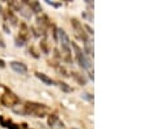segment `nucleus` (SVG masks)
<instances>
[{
  "instance_id": "obj_4",
  "label": "nucleus",
  "mask_w": 148,
  "mask_h": 129,
  "mask_svg": "<svg viewBox=\"0 0 148 129\" xmlns=\"http://www.w3.org/2000/svg\"><path fill=\"white\" fill-rule=\"evenodd\" d=\"M58 38L59 41H60V45H62V48L66 51V53H70L71 52V42H70V38H68V35L66 34V31L63 30V29H58Z\"/></svg>"
},
{
  "instance_id": "obj_1",
  "label": "nucleus",
  "mask_w": 148,
  "mask_h": 129,
  "mask_svg": "<svg viewBox=\"0 0 148 129\" xmlns=\"http://www.w3.org/2000/svg\"><path fill=\"white\" fill-rule=\"evenodd\" d=\"M47 112H49V108L45 106V104L28 102V103H25V106H24V113L36 116V118H43Z\"/></svg>"
},
{
  "instance_id": "obj_7",
  "label": "nucleus",
  "mask_w": 148,
  "mask_h": 129,
  "mask_svg": "<svg viewBox=\"0 0 148 129\" xmlns=\"http://www.w3.org/2000/svg\"><path fill=\"white\" fill-rule=\"evenodd\" d=\"M36 77L38 80H41L42 82L45 85H49V86H51V85H54L55 82H54V80L53 78H50V77L47 76V74H45V73H41V72H37L36 73Z\"/></svg>"
},
{
  "instance_id": "obj_13",
  "label": "nucleus",
  "mask_w": 148,
  "mask_h": 129,
  "mask_svg": "<svg viewBox=\"0 0 148 129\" xmlns=\"http://www.w3.org/2000/svg\"><path fill=\"white\" fill-rule=\"evenodd\" d=\"M46 3H47L49 5L55 7V8H58V7H60V5H62V3H54V1H50V0H46Z\"/></svg>"
},
{
  "instance_id": "obj_12",
  "label": "nucleus",
  "mask_w": 148,
  "mask_h": 129,
  "mask_svg": "<svg viewBox=\"0 0 148 129\" xmlns=\"http://www.w3.org/2000/svg\"><path fill=\"white\" fill-rule=\"evenodd\" d=\"M83 98L87 99V101H89V102H93V97L90 95L89 93H84V94H83Z\"/></svg>"
},
{
  "instance_id": "obj_5",
  "label": "nucleus",
  "mask_w": 148,
  "mask_h": 129,
  "mask_svg": "<svg viewBox=\"0 0 148 129\" xmlns=\"http://www.w3.org/2000/svg\"><path fill=\"white\" fill-rule=\"evenodd\" d=\"M71 22H72V26H73V29H75L76 36H77V38H80L81 41H84V42H88V36H87V34H85V31L83 30V25H81V24L79 22L76 18H72V20H71Z\"/></svg>"
},
{
  "instance_id": "obj_10",
  "label": "nucleus",
  "mask_w": 148,
  "mask_h": 129,
  "mask_svg": "<svg viewBox=\"0 0 148 129\" xmlns=\"http://www.w3.org/2000/svg\"><path fill=\"white\" fill-rule=\"evenodd\" d=\"M7 128L8 129H21V126L17 125V124H14V123H12V121H9L8 125H7Z\"/></svg>"
},
{
  "instance_id": "obj_9",
  "label": "nucleus",
  "mask_w": 148,
  "mask_h": 129,
  "mask_svg": "<svg viewBox=\"0 0 148 129\" xmlns=\"http://www.w3.org/2000/svg\"><path fill=\"white\" fill-rule=\"evenodd\" d=\"M56 121H58V116H56V115H50V116H49V121H47V123H49V125H50V126L55 125Z\"/></svg>"
},
{
  "instance_id": "obj_11",
  "label": "nucleus",
  "mask_w": 148,
  "mask_h": 129,
  "mask_svg": "<svg viewBox=\"0 0 148 129\" xmlns=\"http://www.w3.org/2000/svg\"><path fill=\"white\" fill-rule=\"evenodd\" d=\"M59 86H60V89L64 90V91H71V87H68L66 82H59Z\"/></svg>"
},
{
  "instance_id": "obj_14",
  "label": "nucleus",
  "mask_w": 148,
  "mask_h": 129,
  "mask_svg": "<svg viewBox=\"0 0 148 129\" xmlns=\"http://www.w3.org/2000/svg\"><path fill=\"white\" fill-rule=\"evenodd\" d=\"M25 45V41L23 39V38H17L16 39V46H24Z\"/></svg>"
},
{
  "instance_id": "obj_15",
  "label": "nucleus",
  "mask_w": 148,
  "mask_h": 129,
  "mask_svg": "<svg viewBox=\"0 0 148 129\" xmlns=\"http://www.w3.org/2000/svg\"><path fill=\"white\" fill-rule=\"evenodd\" d=\"M0 47H5V42H4V39H3V36L0 35Z\"/></svg>"
},
{
  "instance_id": "obj_17",
  "label": "nucleus",
  "mask_w": 148,
  "mask_h": 129,
  "mask_svg": "<svg viewBox=\"0 0 148 129\" xmlns=\"http://www.w3.org/2000/svg\"><path fill=\"white\" fill-rule=\"evenodd\" d=\"M85 29H87V30L89 31V34H93V30H92V29L89 28V26H85Z\"/></svg>"
},
{
  "instance_id": "obj_6",
  "label": "nucleus",
  "mask_w": 148,
  "mask_h": 129,
  "mask_svg": "<svg viewBox=\"0 0 148 129\" xmlns=\"http://www.w3.org/2000/svg\"><path fill=\"white\" fill-rule=\"evenodd\" d=\"M9 65H11L12 69L16 73H18V74H26V73H28V67H26V64H24V63H21V61H11Z\"/></svg>"
},
{
  "instance_id": "obj_2",
  "label": "nucleus",
  "mask_w": 148,
  "mask_h": 129,
  "mask_svg": "<svg viewBox=\"0 0 148 129\" xmlns=\"http://www.w3.org/2000/svg\"><path fill=\"white\" fill-rule=\"evenodd\" d=\"M72 47H73V50H75V52H76V59H77L80 67L83 68V69H88V70H89L90 68H92V64H90L89 57L84 53V51L80 50V47H79L77 45L72 43Z\"/></svg>"
},
{
  "instance_id": "obj_16",
  "label": "nucleus",
  "mask_w": 148,
  "mask_h": 129,
  "mask_svg": "<svg viewBox=\"0 0 148 129\" xmlns=\"http://www.w3.org/2000/svg\"><path fill=\"white\" fill-rule=\"evenodd\" d=\"M4 67H5V61L0 59V68H4Z\"/></svg>"
},
{
  "instance_id": "obj_8",
  "label": "nucleus",
  "mask_w": 148,
  "mask_h": 129,
  "mask_svg": "<svg viewBox=\"0 0 148 129\" xmlns=\"http://www.w3.org/2000/svg\"><path fill=\"white\" fill-rule=\"evenodd\" d=\"M25 3V5L29 7V9L33 12H36V13H39V12H42V8H41V4L38 3V1H24Z\"/></svg>"
},
{
  "instance_id": "obj_3",
  "label": "nucleus",
  "mask_w": 148,
  "mask_h": 129,
  "mask_svg": "<svg viewBox=\"0 0 148 129\" xmlns=\"http://www.w3.org/2000/svg\"><path fill=\"white\" fill-rule=\"evenodd\" d=\"M0 102H1V104L5 107H14L16 104L20 103V99H18V97L14 95L13 93L7 91L5 94H3V95L0 97Z\"/></svg>"
}]
</instances>
